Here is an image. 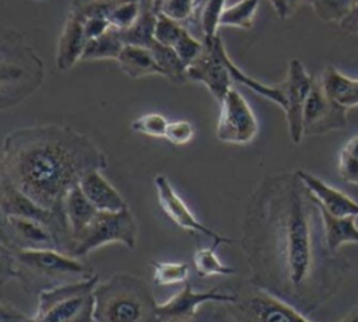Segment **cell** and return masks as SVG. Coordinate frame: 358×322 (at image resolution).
<instances>
[{
	"instance_id": "cell-1",
	"label": "cell",
	"mask_w": 358,
	"mask_h": 322,
	"mask_svg": "<svg viewBox=\"0 0 358 322\" xmlns=\"http://www.w3.org/2000/svg\"><path fill=\"white\" fill-rule=\"evenodd\" d=\"M238 242L248 279L305 315L337 294L351 266L330 251L320 206L296 171L262 179L249 196Z\"/></svg>"
},
{
	"instance_id": "cell-2",
	"label": "cell",
	"mask_w": 358,
	"mask_h": 322,
	"mask_svg": "<svg viewBox=\"0 0 358 322\" xmlns=\"http://www.w3.org/2000/svg\"><path fill=\"white\" fill-rule=\"evenodd\" d=\"M106 167V154L90 136L70 126L35 125L6 136L0 178L42 207L66 213L67 193L88 172Z\"/></svg>"
},
{
	"instance_id": "cell-3",
	"label": "cell",
	"mask_w": 358,
	"mask_h": 322,
	"mask_svg": "<svg viewBox=\"0 0 358 322\" xmlns=\"http://www.w3.org/2000/svg\"><path fill=\"white\" fill-rule=\"evenodd\" d=\"M1 280H15L25 293L43 291L90 280L94 270L77 258L53 248H8L0 245Z\"/></svg>"
},
{
	"instance_id": "cell-4",
	"label": "cell",
	"mask_w": 358,
	"mask_h": 322,
	"mask_svg": "<svg viewBox=\"0 0 358 322\" xmlns=\"http://www.w3.org/2000/svg\"><path fill=\"white\" fill-rule=\"evenodd\" d=\"M94 322H159L152 288L130 273L98 281L94 290Z\"/></svg>"
},
{
	"instance_id": "cell-5",
	"label": "cell",
	"mask_w": 358,
	"mask_h": 322,
	"mask_svg": "<svg viewBox=\"0 0 358 322\" xmlns=\"http://www.w3.org/2000/svg\"><path fill=\"white\" fill-rule=\"evenodd\" d=\"M235 300L210 302L200 308L210 322H310L308 315L255 286L249 279L225 284Z\"/></svg>"
},
{
	"instance_id": "cell-6",
	"label": "cell",
	"mask_w": 358,
	"mask_h": 322,
	"mask_svg": "<svg viewBox=\"0 0 358 322\" xmlns=\"http://www.w3.org/2000/svg\"><path fill=\"white\" fill-rule=\"evenodd\" d=\"M45 80V66L25 38L3 27L0 36V108L8 109L31 94Z\"/></svg>"
},
{
	"instance_id": "cell-7",
	"label": "cell",
	"mask_w": 358,
	"mask_h": 322,
	"mask_svg": "<svg viewBox=\"0 0 358 322\" xmlns=\"http://www.w3.org/2000/svg\"><path fill=\"white\" fill-rule=\"evenodd\" d=\"M98 281V276H94L41 293L31 322H94V290Z\"/></svg>"
},
{
	"instance_id": "cell-8",
	"label": "cell",
	"mask_w": 358,
	"mask_h": 322,
	"mask_svg": "<svg viewBox=\"0 0 358 322\" xmlns=\"http://www.w3.org/2000/svg\"><path fill=\"white\" fill-rule=\"evenodd\" d=\"M136 239L137 223L129 207L120 211H98L92 221L73 238L70 255L78 259L112 242L134 249Z\"/></svg>"
},
{
	"instance_id": "cell-9",
	"label": "cell",
	"mask_w": 358,
	"mask_h": 322,
	"mask_svg": "<svg viewBox=\"0 0 358 322\" xmlns=\"http://www.w3.org/2000/svg\"><path fill=\"white\" fill-rule=\"evenodd\" d=\"M0 209L1 216H17L43 224L53 235L56 249L70 255L71 231L66 213L42 207L10 182L0 178ZM71 256V255H70Z\"/></svg>"
},
{
	"instance_id": "cell-10",
	"label": "cell",
	"mask_w": 358,
	"mask_h": 322,
	"mask_svg": "<svg viewBox=\"0 0 358 322\" xmlns=\"http://www.w3.org/2000/svg\"><path fill=\"white\" fill-rule=\"evenodd\" d=\"M259 133L257 118L246 98L232 87L220 102L215 136L227 144H249Z\"/></svg>"
},
{
	"instance_id": "cell-11",
	"label": "cell",
	"mask_w": 358,
	"mask_h": 322,
	"mask_svg": "<svg viewBox=\"0 0 358 322\" xmlns=\"http://www.w3.org/2000/svg\"><path fill=\"white\" fill-rule=\"evenodd\" d=\"M203 42L204 49L187 67V77L190 81L204 84L214 99L220 104L227 92L234 87V81L225 63L227 49L220 35L211 41Z\"/></svg>"
},
{
	"instance_id": "cell-12",
	"label": "cell",
	"mask_w": 358,
	"mask_h": 322,
	"mask_svg": "<svg viewBox=\"0 0 358 322\" xmlns=\"http://www.w3.org/2000/svg\"><path fill=\"white\" fill-rule=\"evenodd\" d=\"M315 76H310L299 59L288 62L285 78L278 83L285 99V120L289 139L294 144H299L303 139V108L310 92Z\"/></svg>"
},
{
	"instance_id": "cell-13",
	"label": "cell",
	"mask_w": 358,
	"mask_h": 322,
	"mask_svg": "<svg viewBox=\"0 0 358 322\" xmlns=\"http://www.w3.org/2000/svg\"><path fill=\"white\" fill-rule=\"evenodd\" d=\"M347 115L348 109L336 104L323 90L319 77H315L303 108V137L345 129L348 125Z\"/></svg>"
},
{
	"instance_id": "cell-14",
	"label": "cell",
	"mask_w": 358,
	"mask_h": 322,
	"mask_svg": "<svg viewBox=\"0 0 358 322\" xmlns=\"http://www.w3.org/2000/svg\"><path fill=\"white\" fill-rule=\"evenodd\" d=\"M235 294L227 286L197 291L187 280L183 288L165 302L158 304L159 322H189L194 319L200 308L210 302H229Z\"/></svg>"
},
{
	"instance_id": "cell-15",
	"label": "cell",
	"mask_w": 358,
	"mask_h": 322,
	"mask_svg": "<svg viewBox=\"0 0 358 322\" xmlns=\"http://www.w3.org/2000/svg\"><path fill=\"white\" fill-rule=\"evenodd\" d=\"M154 186L157 192L158 203L162 211L179 227L186 231H193L200 235H204L213 241V245L218 248V245H228L238 242L236 239L222 235L207 225H204L189 209V206L183 202V199L178 195L172 183L165 175H157L154 178Z\"/></svg>"
},
{
	"instance_id": "cell-16",
	"label": "cell",
	"mask_w": 358,
	"mask_h": 322,
	"mask_svg": "<svg viewBox=\"0 0 358 322\" xmlns=\"http://www.w3.org/2000/svg\"><path fill=\"white\" fill-rule=\"evenodd\" d=\"M0 245L8 248H53L52 232L41 223L17 216H1Z\"/></svg>"
},
{
	"instance_id": "cell-17",
	"label": "cell",
	"mask_w": 358,
	"mask_h": 322,
	"mask_svg": "<svg viewBox=\"0 0 358 322\" xmlns=\"http://www.w3.org/2000/svg\"><path fill=\"white\" fill-rule=\"evenodd\" d=\"M298 176L312 193L317 204L334 217H357L358 218V202L350 197L343 190L326 183L323 179L316 175L296 169Z\"/></svg>"
},
{
	"instance_id": "cell-18",
	"label": "cell",
	"mask_w": 358,
	"mask_h": 322,
	"mask_svg": "<svg viewBox=\"0 0 358 322\" xmlns=\"http://www.w3.org/2000/svg\"><path fill=\"white\" fill-rule=\"evenodd\" d=\"M87 42L84 20L74 11L69 10L56 46V67L60 71H67L81 62Z\"/></svg>"
},
{
	"instance_id": "cell-19",
	"label": "cell",
	"mask_w": 358,
	"mask_h": 322,
	"mask_svg": "<svg viewBox=\"0 0 358 322\" xmlns=\"http://www.w3.org/2000/svg\"><path fill=\"white\" fill-rule=\"evenodd\" d=\"M83 193L99 211H120L127 203L119 190L102 175L101 169L88 172L78 183Z\"/></svg>"
},
{
	"instance_id": "cell-20",
	"label": "cell",
	"mask_w": 358,
	"mask_h": 322,
	"mask_svg": "<svg viewBox=\"0 0 358 322\" xmlns=\"http://www.w3.org/2000/svg\"><path fill=\"white\" fill-rule=\"evenodd\" d=\"M326 94L345 109L358 108V78L348 77L336 66L329 64L319 76Z\"/></svg>"
},
{
	"instance_id": "cell-21",
	"label": "cell",
	"mask_w": 358,
	"mask_h": 322,
	"mask_svg": "<svg viewBox=\"0 0 358 322\" xmlns=\"http://www.w3.org/2000/svg\"><path fill=\"white\" fill-rule=\"evenodd\" d=\"M117 64L130 78H141L145 76H161V70L148 48L137 45H124Z\"/></svg>"
},
{
	"instance_id": "cell-22",
	"label": "cell",
	"mask_w": 358,
	"mask_h": 322,
	"mask_svg": "<svg viewBox=\"0 0 358 322\" xmlns=\"http://www.w3.org/2000/svg\"><path fill=\"white\" fill-rule=\"evenodd\" d=\"M326 241L331 252L338 253L347 244H358L357 217H334L320 207Z\"/></svg>"
},
{
	"instance_id": "cell-23",
	"label": "cell",
	"mask_w": 358,
	"mask_h": 322,
	"mask_svg": "<svg viewBox=\"0 0 358 322\" xmlns=\"http://www.w3.org/2000/svg\"><path fill=\"white\" fill-rule=\"evenodd\" d=\"M64 210L67 216V221L71 231V242L73 238L77 237L96 216L99 210L94 207V204L87 199L80 186H74L66 196Z\"/></svg>"
},
{
	"instance_id": "cell-24",
	"label": "cell",
	"mask_w": 358,
	"mask_h": 322,
	"mask_svg": "<svg viewBox=\"0 0 358 322\" xmlns=\"http://www.w3.org/2000/svg\"><path fill=\"white\" fill-rule=\"evenodd\" d=\"M155 22H157V13L152 8L151 0H144L141 13L136 22L123 31H119L120 38L124 45H137L150 48V45L155 41L154 31H155Z\"/></svg>"
},
{
	"instance_id": "cell-25",
	"label": "cell",
	"mask_w": 358,
	"mask_h": 322,
	"mask_svg": "<svg viewBox=\"0 0 358 322\" xmlns=\"http://www.w3.org/2000/svg\"><path fill=\"white\" fill-rule=\"evenodd\" d=\"M161 70V76L175 85H183L189 81L187 66L182 62L173 48L154 41L148 48Z\"/></svg>"
},
{
	"instance_id": "cell-26",
	"label": "cell",
	"mask_w": 358,
	"mask_h": 322,
	"mask_svg": "<svg viewBox=\"0 0 358 322\" xmlns=\"http://www.w3.org/2000/svg\"><path fill=\"white\" fill-rule=\"evenodd\" d=\"M124 43L120 34L115 28H109L98 38L90 39L84 49L81 62L94 60H117Z\"/></svg>"
},
{
	"instance_id": "cell-27",
	"label": "cell",
	"mask_w": 358,
	"mask_h": 322,
	"mask_svg": "<svg viewBox=\"0 0 358 322\" xmlns=\"http://www.w3.org/2000/svg\"><path fill=\"white\" fill-rule=\"evenodd\" d=\"M225 63H227V67H228V71L231 74V78L234 81V84H242L245 85L246 88L252 90L253 92L262 95L263 98L274 102L275 105H278L282 111L285 108V99H284V94H282V90L280 87V84H264L253 77H250L249 74H246L242 69H239L234 62L232 59L229 57V55L227 53L225 56Z\"/></svg>"
},
{
	"instance_id": "cell-28",
	"label": "cell",
	"mask_w": 358,
	"mask_h": 322,
	"mask_svg": "<svg viewBox=\"0 0 358 322\" xmlns=\"http://www.w3.org/2000/svg\"><path fill=\"white\" fill-rule=\"evenodd\" d=\"M225 1L227 0H201L196 6L193 24L201 28L203 41H211L220 35L218 28L221 27V15L227 7Z\"/></svg>"
},
{
	"instance_id": "cell-29",
	"label": "cell",
	"mask_w": 358,
	"mask_h": 322,
	"mask_svg": "<svg viewBox=\"0 0 358 322\" xmlns=\"http://www.w3.org/2000/svg\"><path fill=\"white\" fill-rule=\"evenodd\" d=\"M193 266L199 277L211 276H232L236 270L225 263H222L217 255V246H199L193 255Z\"/></svg>"
},
{
	"instance_id": "cell-30",
	"label": "cell",
	"mask_w": 358,
	"mask_h": 322,
	"mask_svg": "<svg viewBox=\"0 0 358 322\" xmlns=\"http://www.w3.org/2000/svg\"><path fill=\"white\" fill-rule=\"evenodd\" d=\"M260 1L262 0H239L232 6H227L221 15L220 25L250 29Z\"/></svg>"
},
{
	"instance_id": "cell-31",
	"label": "cell",
	"mask_w": 358,
	"mask_h": 322,
	"mask_svg": "<svg viewBox=\"0 0 358 322\" xmlns=\"http://www.w3.org/2000/svg\"><path fill=\"white\" fill-rule=\"evenodd\" d=\"M338 176L350 185L358 186V133L350 137L338 153Z\"/></svg>"
},
{
	"instance_id": "cell-32",
	"label": "cell",
	"mask_w": 358,
	"mask_h": 322,
	"mask_svg": "<svg viewBox=\"0 0 358 322\" xmlns=\"http://www.w3.org/2000/svg\"><path fill=\"white\" fill-rule=\"evenodd\" d=\"M152 266V283L157 287L172 286L178 283H186L190 267L186 262H151Z\"/></svg>"
},
{
	"instance_id": "cell-33",
	"label": "cell",
	"mask_w": 358,
	"mask_h": 322,
	"mask_svg": "<svg viewBox=\"0 0 358 322\" xmlns=\"http://www.w3.org/2000/svg\"><path fill=\"white\" fill-rule=\"evenodd\" d=\"M157 14H162L180 24H193L196 0H151Z\"/></svg>"
},
{
	"instance_id": "cell-34",
	"label": "cell",
	"mask_w": 358,
	"mask_h": 322,
	"mask_svg": "<svg viewBox=\"0 0 358 322\" xmlns=\"http://www.w3.org/2000/svg\"><path fill=\"white\" fill-rule=\"evenodd\" d=\"M126 0H71L70 8L83 20L108 18L112 11Z\"/></svg>"
},
{
	"instance_id": "cell-35",
	"label": "cell",
	"mask_w": 358,
	"mask_h": 322,
	"mask_svg": "<svg viewBox=\"0 0 358 322\" xmlns=\"http://www.w3.org/2000/svg\"><path fill=\"white\" fill-rule=\"evenodd\" d=\"M308 3L319 20L340 25L350 13L352 0H308Z\"/></svg>"
},
{
	"instance_id": "cell-36",
	"label": "cell",
	"mask_w": 358,
	"mask_h": 322,
	"mask_svg": "<svg viewBox=\"0 0 358 322\" xmlns=\"http://www.w3.org/2000/svg\"><path fill=\"white\" fill-rule=\"evenodd\" d=\"M144 0H126L117 6L109 15L110 27L119 31L130 28L141 13Z\"/></svg>"
},
{
	"instance_id": "cell-37",
	"label": "cell",
	"mask_w": 358,
	"mask_h": 322,
	"mask_svg": "<svg viewBox=\"0 0 358 322\" xmlns=\"http://www.w3.org/2000/svg\"><path fill=\"white\" fill-rule=\"evenodd\" d=\"M169 125V120L157 112L145 113L137 118L131 123V129L140 134L150 136V137H165L166 127Z\"/></svg>"
},
{
	"instance_id": "cell-38",
	"label": "cell",
	"mask_w": 358,
	"mask_h": 322,
	"mask_svg": "<svg viewBox=\"0 0 358 322\" xmlns=\"http://www.w3.org/2000/svg\"><path fill=\"white\" fill-rule=\"evenodd\" d=\"M186 27L172 18H168L162 14H157V22H155V31L154 38L157 42L173 48L179 36L182 35L183 29Z\"/></svg>"
},
{
	"instance_id": "cell-39",
	"label": "cell",
	"mask_w": 358,
	"mask_h": 322,
	"mask_svg": "<svg viewBox=\"0 0 358 322\" xmlns=\"http://www.w3.org/2000/svg\"><path fill=\"white\" fill-rule=\"evenodd\" d=\"M173 49L179 55V57L182 59V62L189 67L201 55V52L204 49V42L194 38L189 32V29L185 28L182 35L179 36V39L173 45Z\"/></svg>"
},
{
	"instance_id": "cell-40",
	"label": "cell",
	"mask_w": 358,
	"mask_h": 322,
	"mask_svg": "<svg viewBox=\"0 0 358 322\" xmlns=\"http://www.w3.org/2000/svg\"><path fill=\"white\" fill-rule=\"evenodd\" d=\"M194 136V126L185 119L169 122L165 137L173 146H185L192 141Z\"/></svg>"
},
{
	"instance_id": "cell-41",
	"label": "cell",
	"mask_w": 358,
	"mask_h": 322,
	"mask_svg": "<svg viewBox=\"0 0 358 322\" xmlns=\"http://www.w3.org/2000/svg\"><path fill=\"white\" fill-rule=\"evenodd\" d=\"M110 27L108 18H87L84 20V32L87 39H94L105 34Z\"/></svg>"
},
{
	"instance_id": "cell-42",
	"label": "cell",
	"mask_w": 358,
	"mask_h": 322,
	"mask_svg": "<svg viewBox=\"0 0 358 322\" xmlns=\"http://www.w3.org/2000/svg\"><path fill=\"white\" fill-rule=\"evenodd\" d=\"M32 316L25 315L24 312L15 309L6 302L1 304V322H31Z\"/></svg>"
},
{
	"instance_id": "cell-43",
	"label": "cell",
	"mask_w": 358,
	"mask_h": 322,
	"mask_svg": "<svg viewBox=\"0 0 358 322\" xmlns=\"http://www.w3.org/2000/svg\"><path fill=\"white\" fill-rule=\"evenodd\" d=\"M303 1H308V0H281L280 1V7H278V10L275 13H277V15L280 18L285 20L289 15H292L299 8V6Z\"/></svg>"
},
{
	"instance_id": "cell-44",
	"label": "cell",
	"mask_w": 358,
	"mask_h": 322,
	"mask_svg": "<svg viewBox=\"0 0 358 322\" xmlns=\"http://www.w3.org/2000/svg\"><path fill=\"white\" fill-rule=\"evenodd\" d=\"M338 322H358V305L347 315V316H344L341 321H338Z\"/></svg>"
},
{
	"instance_id": "cell-45",
	"label": "cell",
	"mask_w": 358,
	"mask_h": 322,
	"mask_svg": "<svg viewBox=\"0 0 358 322\" xmlns=\"http://www.w3.org/2000/svg\"><path fill=\"white\" fill-rule=\"evenodd\" d=\"M341 28L350 34H354V35H358V21L357 22H350V24H345V25H341Z\"/></svg>"
},
{
	"instance_id": "cell-46",
	"label": "cell",
	"mask_w": 358,
	"mask_h": 322,
	"mask_svg": "<svg viewBox=\"0 0 358 322\" xmlns=\"http://www.w3.org/2000/svg\"><path fill=\"white\" fill-rule=\"evenodd\" d=\"M189 322H210L203 314H200V311H199V314H197V316L194 318V319H192V321H189Z\"/></svg>"
},
{
	"instance_id": "cell-47",
	"label": "cell",
	"mask_w": 358,
	"mask_h": 322,
	"mask_svg": "<svg viewBox=\"0 0 358 322\" xmlns=\"http://www.w3.org/2000/svg\"><path fill=\"white\" fill-rule=\"evenodd\" d=\"M268 1L273 4L274 10L277 11V10H278V7H280V1H281V0H268Z\"/></svg>"
},
{
	"instance_id": "cell-48",
	"label": "cell",
	"mask_w": 358,
	"mask_h": 322,
	"mask_svg": "<svg viewBox=\"0 0 358 322\" xmlns=\"http://www.w3.org/2000/svg\"><path fill=\"white\" fill-rule=\"evenodd\" d=\"M200 1H201V0H196V6H197Z\"/></svg>"
},
{
	"instance_id": "cell-49",
	"label": "cell",
	"mask_w": 358,
	"mask_h": 322,
	"mask_svg": "<svg viewBox=\"0 0 358 322\" xmlns=\"http://www.w3.org/2000/svg\"><path fill=\"white\" fill-rule=\"evenodd\" d=\"M34 1H46V0H34Z\"/></svg>"
}]
</instances>
